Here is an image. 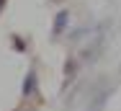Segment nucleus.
<instances>
[{
    "label": "nucleus",
    "mask_w": 121,
    "mask_h": 111,
    "mask_svg": "<svg viewBox=\"0 0 121 111\" xmlns=\"http://www.w3.org/2000/svg\"><path fill=\"white\" fill-rule=\"evenodd\" d=\"M62 26H67V13H65V10L57 16V23H54V34H59V31H62Z\"/></svg>",
    "instance_id": "nucleus-1"
},
{
    "label": "nucleus",
    "mask_w": 121,
    "mask_h": 111,
    "mask_svg": "<svg viewBox=\"0 0 121 111\" xmlns=\"http://www.w3.org/2000/svg\"><path fill=\"white\" fill-rule=\"evenodd\" d=\"M34 83H36V78H34V75H28V83H26L23 93H31V88H34Z\"/></svg>",
    "instance_id": "nucleus-2"
}]
</instances>
